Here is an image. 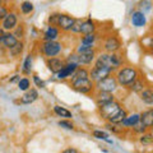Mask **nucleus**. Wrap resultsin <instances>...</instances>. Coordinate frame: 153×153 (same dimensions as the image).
Returning <instances> with one entry per match:
<instances>
[{
	"instance_id": "6ab92c4d",
	"label": "nucleus",
	"mask_w": 153,
	"mask_h": 153,
	"mask_svg": "<svg viewBox=\"0 0 153 153\" xmlns=\"http://www.w3.org/2000/svg\"><path fill=\"white\" fill-rule=\"evenodd\" d=\"M140 121V115L139 114H134V115H130V116H126L125 119L123 120V125L126 126V128H133L135 124H138Z\"/></svg>"
},
{
	"instance_id": "c9c22d12",
	"label": "nucleus",
	"mask_w": 153,
	"mask_h": 153,
	"mask_svg": "<svg viewBox=\"0 0 153 153\" xmlns=\"http://www.w3.org/2000/svg\"><path fill=\"white\" fill-rule=\"evenodd\" d=\"M13 35L16 36L17 38H22V37H23V35H25V30H23V27H22V26L16 27V30H14Z\"/></svg>"
},
{
	"instance_id": "f704fd0d",
	"label": "nucleus",
	"mask_w": 153,
	"mask_h": 153,
	"mask_svg": "<svg viewBox=\"0 0 153 153\" xmlns=\"http://www.w3.org/2000/svg\"><path fill=\"white\" fill-rule=\"evenodd\" d=\"M140 143L142 144H151V143H153V137L151 134H144L140 137Z\"/></svg>"
},
{
	"instance_id": "423d86ee",
	"label": "nucleus",
	"mask_w": 153,
	"mask_h": 153,
	"mask_svg": "<svg viewBox=\"0 0 153 153\" xmlns=\"http://www.w3.org/2000/svg\"><path fill=\"white\" fill-rule=\"evenodd\" d=\"M111 68H108V66H93L92 70H91V78H92L93 82H98V80H101L103 78H106V76L111 75L112 73Z\"/></svg>"
},
{
	"instance_id": "f8f14e48",
	"label": "nucleus",
	"mask_w": 153,
	"mask_h": 153,
	"mask_svg": "<svg viewBox=\"0 0 153 153\" xmlns=\"http://www.w3.org/2000/svg\"><path fill=\"white\" fill-rule=\"evenodd\" d=\"M17 14L16 13H8V16L3 19V30L10 31L17 27Z\"/></svg>"
},
{
	"instance_id": "ea45409f",
	"label": "nucleus",
	"mask_w": 153,
	"mask_h": 153,
	"mask_svg": "<svg viewBox=\"0 0 153 153\" xmlns=\"http://www.w3.org/2000/svg\"><path fill=\"white\" fill-rule=\"evenodd\" d=\"M33 80H35V83L37 84V87H41V88L45 87V82H44V80H41L37 75H33Z\"/></svg>"
},
{
	"instance_id": "f257e3e1",
	"label": "nucleus",
	"mask_w": 153,
	"mask_h": 153,
	"mask_svg": "<svg viewBox=\"0 0 153 153\" xmlns=\"http://www.w3.org/2000/svg\"><path fill=\"white\" fill-rule=\"evenodd\" d=\"M137 78H138V71L134 68H123L117 71L116 75L117 83L125 85V87H129Z\"/></svg>"
},
{
	"instance_id": "393cba45",
	"label": "nucleus",
	"mask_w": 153,
	"mask_h": 153,
	"mask_svg": "<svg viewBox=\"0 0 153 153\" xmlns=\"http://www.w3.org/2000/svg\"><path fill=\"white\" fill-rule=\"evenodd\" d=\"M54 112L60 117H71V112L69 110H66L65 107H61V106H54Z\"/></svg>"
},
{
	"instance_id": "58836bf2",
	"label": "nucleus",
	"mask_w": 153,
	"mask_h": 153,
	"mask_svg": "<svg viewBox=\"0 0 153 153\" xmlns=\"http://www.w3.org/2000/svg\"><path fill=\"white\" fill-rule=\"evenodd\" d=\"M7 16H8V9L4 5H0V21H3Z\"/></svg>"
},
{
	"instance_id": "37998d69",
	"label": "nucleus",
	"mask_w": 153,
	"mask_h": 153,
	"mask_svg": "<svg viewBox=\"0 0 153 153\" xmlns=\"http://www.w3.org/2000/svg\"><path fill=\"white\" fill-rule=\"evenodd\" d=\"M148 46L152 47V49H153V36H151V37H149V44H148Z\"/></svg>"
},
{
	"instance_id": "9b49d317",
	"label": "nucleus",
	"mask_w": 153,
	"mask_h": 153,
	"mask_svg": "<svg viewBox=\"0 0 153 153\" xmlns=\"http://www.w3.org/2000/svg\"><path fill=\"white\" fill-rule=\"evenodd\" d=\"M76 69H78V65L66 63V64L63 66V69H61L56 75H57V78H59V79H66V78H69V76L73 75L74 71H75Z\"/></svg>"
},
{
	"instance_id": "bb28decb",
	"label": "nucleus",
	"mask_w": 153,
	"mask_h": 153,
	"mask_svg": "<svg viewBox=\"0 0 153 153\" xmlns=\"http://www.w3.org/2000/svg\"><path fill=\"white\" fill-rule=\"evenodd\" d=\"M9 51H10V55L14 56V57H17L22 54V51H23V44L22 42H18V44L16 46H13L12 49H9Z\"/></svg>"
},
{
	"instance_id": "b1692460",
	"label": "nucleus",
	"mask_w": 153,
	"mask_h": 153,
	"mask_svg": "<svg viewBox=\"0 0 153 153\" xmlns=\"http://www.w3.org/2000/svg\"><path fill=\"white\" fill-rule=\"evenodd\" d=\"M129 87H130V89L133 91V92H137V93H140L143 89H144L146 87H144V82H143L142 79H135L134 80V82L129 85Z\"/></svg>"
},
{
	"instance_id": "49530a36",
	"label": "nucleus",
	"mask_w": 153,
	"mask_h": 153,
	"mask_svg": "<svg viewBox=\"0 0 153 153\" xmlns=\"http://www.w3.org/2000/svg\"><path fill=\"white\" fill-rule=\"evenodd\" d=\"M152 55H153V50H152Z\"/></svg>"
},
{
	"instance_id": "a18cd8bd",
	"label": "nucleus",
	"mask_w": 153,
	"mask_h": 153,
	"mask_svg": "<svg viewBox=\"0 0 153 153\" xmlns=\"http://www.w3.org/2000/svg\"><path fill=\"white\" fill-rule=\"evenodd\" d=\"M1 4H3V0H0V5H1Z\"/></svg>"
},
{
	"instance_id": "ddd939ff",
	"label": "nucleus",
	"mask_w": 153,
	"mask_h": 153,
	"mask_svg": "<svg viewBox=\"0 0 153 153\" xmlns=\"http://www.w3.org/2000/svg\"><path fill=\"white\" fill-rule=\"evenodd\" d=\"M37 98H38V92H37L35 88H31V89L26 91V93L22 96L21 102L25 103V105H30L32 102H35Z\"/></svg>"
},
{
	"instance_id": "c85d7f7f",
	"label": "nucleus",
	"mask_w": 153,
	"mask_h": 153,
	"mask_svg": "<svg viewBox=\"0 0 153 153\" xmlns=\"http://www.w3.org/2000/svg\"><path fill=\"white\" fill-rule=\"evenodd\" d=\"M94 41H96V35H94V33H88V35H84V37L82 38V44H84V45H93Z\"/></svg>"
},
{
	"instance_id": "473e14b6",
	"label": "nucleus",
	"mask_w": 153,
	"mask_h": 153,
	"mask_svg": "<svg viewBox=\"0 0 153 153\" xmlns=\"http://www.w3.org/2000/svg\"><path fill=\"white\" fill-rule=\"evenodd\" d=\"M82 26H83L82 19H75L74 25H73V27H71V31L75 32V33H80V31H82Z\"/></svg>"
},
{
	"instance_id": "e433bc0d",
	"label": "nucleus",
	"mask_w": 153,
	"mask_h": 153,
	"mask_svg": "<svg viewBox=\"0 0 153 153\" xmlns=\"http://www.w3.org/2000/svg\"><path fill=\"white\" fill-rule=\"evenodd\" d=\"M133 129H134V131H137V133H144L146 130H147V128L143 125V124L139 121L138 124H135V125L133 126Z\"/></svg>"
},
{
	"instance_id": "79ce46f5",
	"label": "nucleus",
	"mask_w": 153,
	"mask_h": 153,
	"mask_svg": "<svg viewBox=\"0 0 153 153\" xmlns=\"http://www.w3.org/2000/svg\"><path fill=\"white\" fill-rule=\"evenodd\" d=\"M63 153H79V152L76 151L75 148H68V149H65Z\"/></svg>"
},
{
	"instance_id": "7ed1b4c3",
	"label": "nucleus",
	"mask_w": 153,
	"mask_h": 153,
	"mask_svg": "<svg viewBox=\"0 0 153 153\" xmlns=\"http://www.w3.org/2000/svg\"><path fill=\"white\" fill-rule=\"evenodd\" d=\"M71 87L80 93H91L94 88V83L89 78H79L71 79Z\"/></svg>"
},
{
	"instance_id": "9d476101",
	"label": "nucleus",
	"mask_w": 153,
	"mask_h": 153,
	"mask_svg": "<svg viewBox=\"0 0 153 153\" xmlns=\"http://www.w3.org/2000/svg\"><path fill=\"white\" fill-rule=\"evenodd\" d=\"M94 100H96V103H97V106H103V105H106L108 102H112L115 97L112 93H108V92H101V91H98L97 94L94 96Z\"/></svg>"
},
{
	"instance_id": "4c0bfd02",
	"label": "nucleus",
	"mask_w": 153,
	"mask_h": 153,
	"mask_svg": "<svg viewBox=\"0 0 153 153\" xmlns=\"http://www.w3.org/2000/svg\"><path fill=\"white\" fill-rule=\"evenodd\" d=\"M59 126H61V128H65V129H73L74 126H73V124H71L70 121H68V120H61V121H59Z\"/></svg>"
},
{
	"instance_id": "412c9836",
	"label": "nucleus",
	"mask_w": 153,
	"mask_h": 153,
	"mask_svg": "<svg viewBox=\"0 0 153 153\" xmlns=\"http://www.w3.org/2000/svg\"><path fill=\"white\" fill-rule=\"evenodd\" d=\"M140 100L146 105H153V89L144 88L140 92Z\"/></svg>"
},
{
	"instance_id": "2eb2a0df",
	"label": "nucleus",
	"mask_w": 153,
	"mask_h": 153,
	"mask_svg": "<svg viewBox=\"0 0 153 153\" xmlns=\"http://www.w3.org/2000/svg\"><path fill=\"white\" fill-rule=\"evenodd\" d=\"M78 60H79V65H87L91 64L94 60V50H88L82 54H78Z\"/></svg>"
},
{
	"instance_id": "72a5a7b5",
	"label": "nucleus",
	"mask_w": 153,
	"mask_h": 153,
	"mask_svg": "<svg viewBox=\"0 0 153 153\" xmlns=\"http://www.w3.org/2000/svg\"><path fill=\"white\" fill-rule=\"evenodd\" d=\"M59 16L60 13H52L49 17V25L51 27H56L57 26V21H59Z\"/></svg>"
},
{
	"instance_id": "a878e982",
	"label": "nucleus",
	"mask_w": 153,
	"mask_h": 153,
	"mask_svg": "<svg viewBox=\"0 0 153 153\" xmlns=\"http://www.w3.org/2000/svg\"><path fill=\"white\" fill-rule=\"evenodd\" d=\"M79 78H89L88 70L84 69V68H78L76 69L74 71V74H73V79H79Z\"/></svg>"
},
{
	"instance_id": "f03ea898",
	"label": "nucleus",
	"mask_w": 153,
	"mask_h": 153,
	"mask_svg": "<svg viewBox=\"0 0 153 153\" xmlns=\"http://www.w3.org/2000/svg\"><path fill=\"white\" fill-rule=\"evenodd\" d=\"M117 80L115 76L112 75H108L106 78H103L98 82H96L94 87L97 88V91H101V92H108V93H112L114 91H116L117 88Z\"/></svg>"
},
{
	"instance_id": "c03bdc74",
	"label": "nucleus",
	"mask_w": 153,
	"mask_h": 153,
	"mask_svg": "<svg viewBox=\"0 0 153 153\" xmlns=\"http://www.w3.org/2000/svg\"><path fill=\"white\" fill-rule=\"evenodd\" d=\"M4 30H0V44H1V40H3V36H4Z\"/></svg>"
},
{
	"instance_id": "39448f33",
	"label": "nucleus",
	"mask_w": 153,
	"mask_h": 153,
	"mask_svg": "<svg viewBox=\"0 0 153 153\" xmlns=\"http://www.w3.org/2000/svg\"><path fill=\"white\" fill-rule=\"evenodd\" d=\"M42 52L47 57H55L61 52V44L56 41H45L42 45Z\"/></svg>"
},
{
	"instance_id": "aec40b11",
	"label": "nucleus",
	"mask_w": 153,
	"mask_h": 153,
	"mask_svg": "<svg viewBox=\"0 0 153 153\" xmlns=\"http://www.w3.org/2000/svg\"><path fill=\"white\" fill-rule=\"evenodd\" d=\"M59 37V30L56 27H49L44 33V40L45 41H55Z\"/></svg>"
},
{
	"instance_id": "a211bd4d",
	"label": "nucleus",
	"mask_w": 153,
	"mask_h": 153,
	"mask_svg": "<svg viewBox=\"0 0 153 153\" xmlns=\"http://www.w3.org/2000/svg\"><path fill=\"white\" fill-rule=\"evenodd\" d=\"M140 123L147 129L153 128V110H147V111L140 114Z\"/></svg>"
},
{
	"instance_id": "c756f323",
	"label": "nucleus",
	"mask_w": 153,
	"mask_h": 153,
	"mask_svg": "<svg viewBox=\"0 0 153 153\" xmlns=\"http://www.w3.org/2000/svg\"><path fill=\"white\" fill-rule=\"evenodd\" d=\"M18 87L21 91H28L31 87V83L27 78H22V79H19V82H18Z\"/></svg>"
},
{
	"instance_id": "dca6fc26",
	"label": "nucleus",
	"mask_w": 153,
	"mask_h": 153,
	"mask_svg": "<svg viewBox=\"0 0 153 153\" xmlns=\"http://www.w3.org/2000/svg\"><path fill=\"white\" fill-rule=\"evenodd\" d=\"M121 64H123V57L120 54H116V52L108 54V66L111 69H117L119 66H121Z\"/></svg>"
},
{
	"instance_id": "4be33fe9",
	"label": "nucleus",
	"mask_w": 153,
	"mask_h": 153,
	"mask_svg": "<svg viewBox=\"0 0 153 153\" xmlns=\"http://www.w3.org/2000/svg\"><path fill=\"white\" fill-rule=\"evenodd\" d=\"M96 30V25L92 19H87V21H83V26H82V31L80 33L83 35H88V33H94Z\"/></svg>"
},
{
	"instance_id": "6e6552de",
	"label": "nucleus",
	"mask_w": 153,
	"mask_h": 153,
	"mask_svg": "<svg viewBox=\"0 0 153 153\" xmlns=\"http://www.w3.org/2000/svg\"><path fill=\"white\" fill-rule=\"evenodd\" d=\"M75 19L70 16L66 14H60L59 16V21H57V27L63 31H71V27L74 25Z\"/></svg>"
},
{
	"instance_id": "1a4fd4ad",
	"label": "nucleus",
	"mask_w": 153,
	"mask_h": 153,
	"mask_svg": "<svg viewBox=\"0 0 153 153\" xmlns=\"http://www.w3.org/2000/svg\"><path fill=\"white\" fill-rule=\"evenodd\" d=\"M46 65H47V68H49V70H51V73L57 74L61 69H63V66L65 64H64L63 60L59 59V57H49L46 61Z\"/></svg>"
},
{
	"instance_id": "4468645a",
	"label": "nucleus",
	"mask_w": 153,
	"mask_h": 153,
	"mask_svg": "<svg viewBox=\"0 0 153 153\" xmlns=\"http://www.w3.org/2000/svg\"><path fill=\"white\" fill-rule=\"evenodd\" d=\"M18 38L13 35V33L8 32V33H4L3 36V40H1V45L4 47H7V49H12L13 46H16L18 44Z\"/></svg>"
},
{
	"instance_id": "2f4dec72",
	"label": "nucleus",
	"mask_w": 153,
	"mask_h": 153,
	"mask_svg": "<svg viewBox=\"0 0 153 153\" xmlns=\"http://www.w3.org/2000/svg\"><path fill=\"white\" fill-rule=\"evenodd\" d=\"M21 9L25 14H28V13H31L33 10V4L31 1H23L22 5H21Z\"/></svg>"
},
{
	"instance_id": "20e7f679",
	"label": "nucleus",
	"mask_w": 153,
	"mask_h": 153,
	"mask_svg": "<svg viewBox=\"0 0 153 153\" xmlns=\"http://www.w3.org/2000/svg\"><path fill=\"white\" fill-rule=\"evenodd\" d=\"M123 107L120 106V103L116 102L114 100L112 102H108L106 105H103V106H100V114H101V116L103 119H106V120H110L111 117H114L115 115H116L119 111H120Z\"/></svg>"
},
{
	"instance_id": "a19ab883",
	"label": "nucleus",
	"mask_w": 153,
	"mask_h": 153,
	"mask_svg": "<svg viewBox=\"0 0 153 153\" xmlns=\"http://www.w3.org/2000/svg\"><path fill=\"white\" fill-rule=\"evenodd\" d=\"M140 7L142 8L144 7L146 9H149L151 8V0H143V1H140Z\"/></svg>"
},
{
	"instance_id": "cd10ccee",
	"label": "nucleus",
	"mask_w": 153,
	"mask_h": 153,
	"mask_svg": "<svg viewBox=\"0 0 153 153\" xmlns=\"http://www.w3.org/2000/svg\"><path fill=\"white\" fill-rule=\"evenodd\" d=\"M31 69H32V56L31 55H27L25 63H23V71L26 74H30L31 73Z\"/></svg>"
},
{
	"instance_id": "7c9ffc66",
	"label": "nucleus",
	"mask_w": 153,
	"mask_h": 153,
	"mask_svg": "<svg viewBox=\"0 0 153 153\" xmlns=\"http://www.w3.org/2000/svg\"><path fill=\"white\" fill-rule=\"evenodd\" d=\"M93 137H94V138H97V139H102V140H106V142H108V143H111V140L107 139V138H108L107 133H105V131L94 130V131H93Z\"/></svg>"
},
{
	"instance_id": "5701e85b",
	"label": "nucleus",
	"mask_w": 153,
	"mask_h": 153,
	"mask_svg": "<svg viewBox=\"0 0 153 153\" xmlns=\"http://www.w3.org/2000/svg\"><path fill=\"white\" fill-rule=\"evenodd\" d=\"M128 116V114H126V111L124 108H121L120 111H119L116 115H115L114 117H111L108 120V123H111V124H121L123 123V120L125 119Z\"/></svg>"
},
{
	"instance_id": "0eeeda50",
	"label": "nucleus",
	"mask_w": 153,
	"mask_h": 153,
	"mask_svg": "<svg viewBox=\"0 0 153 153\" xmlns=\"http://www.w3.org/2000/svg\"><path fill=\"white\" fill-rule=\"evenodd\" d=\"M103 47H105V50H106L107 52L111 54V52H116L117 50H120L121 42L116 36H110V37H107L106 40H105Z\"/></svg>"
},
{
	"instance_id": "f3484780",
	"label": "nucleus",
	"mask_w": 153,
	"mask_h": 153,
	"mask_svg": "<svg viewBox=\"0 0 153 153\" xmlns=\"http://www.w3.org/2000/svg\"><path fill=\"white\" fill-rule=\"evenodd\" d=\"M146 22H147V19H146V16H144V13H143V12H134L131 14V23H133V26L143 27V26H146Z\"/></svg>"
}]
</instances>
